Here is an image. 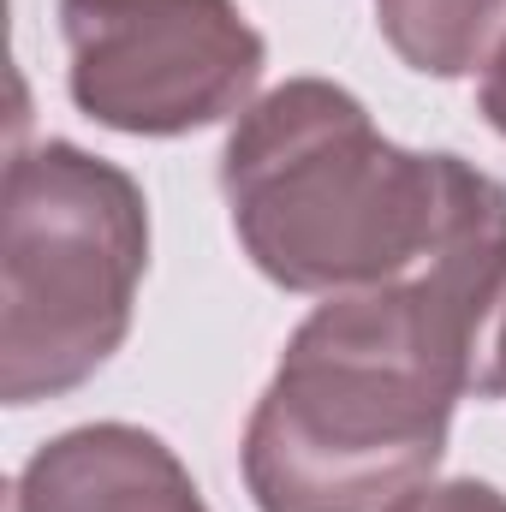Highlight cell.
Returning a JSON list of instances; mask_svg holds the SVG:
<instances>
[{
    "mask_svg": "<svg viewBox=\"0 0 506 512\" xmlns=\"http://www.w3.org/2000/svg\"><path fill=\"white\" fill-rule=\"evenodd\" d=\"M506 185L417 274L322 298L251 405L256 512H393L435 483L459 399H506Z\"/></svg>",
    "mask_w": 506,
    "mask_h": 512,
    "instance_id": "6da1fadb",
    "label": "cell"
},
{
    "mask_svg": "<svg viewBox=\"0 0 506 512\" xmlns=\"http://www.w3.org/2000/svg\"><path fill=\"white\" fill-rule=\"evenodd\" d=\"M495 173L453 149H405L334 78H286L233 120L221 197L256 274L334 298L417 274Z\"/></svg>",
    "mask_w": 506,
    "mask_h": 512,
    "instance_id": "7a4b0ae2",
    "label": "cell"
},
{
    "mask_svg": "<svg viewBox=\"0 0 506 512\" xmlns=\"http://www.w3.org/2000/svg\"><path fill=\"white\" fill-rule=\"evenodd\" d=\"M149 274V203L126 167L48 137L12 149L0 197V399L78 393L114 364Z\"/></svg>",
    "mask_w": 506,
    "mask_h": 512,
    "instance_id": "3957f363",
    "label": "cell"
},
{
    "mask_svg": "<svg viewBox=\"0 0 506 512\" xmlns=\"http://www.w3.org/2000/svg\"><path fill=\"white\" fill-rule=\"evenodd\" d=\"M66 96L126 137H185L256 102L268 42L239 0H60Z\"/></svg>",
    "mask_w": 506,
    "mask_h": 512,
    "instance_id": "277c9868",
    "label": "cell"
},
{
    "mask_svg": "<svg viewBox=\"0 0 506 512\" xmlns=\"http://www.w3.org/2000/svg\"><path fill=\"white\" fill-rule=\"evenodd\" d=\"M12 512H209V501L155 429L78 423L24 459Z\"/></svg>",
    "mask_w": 506,
    "mask_h": 512,
    "instance_id": "5b68a950",
    "label": "cell"
},
{
    "mask_svg": "<svg viewBox=\"0 0 506 512\" xmlns=\"http://www.w3.org/2000/svg\"><path fill=\"white\" fill-rule=\"evenodd\" d=\"M387 48L423 78L489 72L506 48V0H376Z\"/></svg>",
    "mask_w": 506,
    "mask_h": 512,
    "instance_id": "8992f818",
    "label": "cell"
},
{
    "mask_svg": "<svg viewBox=\"0 0 506 512\" xmlns=\"http://www.w3.org/2000/svg\"><path fill=\"white\" fill-rule=\"evenodd\" d=\"M393 512H506V495L483 477H447V483H423Z\"/></svg>",
    "mask_w": 506,
    "mask_h": 512,
    "instance_id": "52a82bcc",
    "label": "cell"
},
{
    "mask_svg": "<svg viewBox=\"0 0 506 512\" xmlns=\"http://www.w3.org/2000/svg\"><path fill=\"white\" fill-rule=\"evenodd\" d=\"M477 108H483V120L506 137V48L489 60V72H483V84H477Z\"/></svg>",
    "mask_w": 506,
    "mask_h": 512,
    "instance_id": "ba28073f",
    "label": "cell"
},
{
    "mask_svg": "<svg viewBox=\"0 0 506 512\" xmlns=\"http://www.w3.org/2000/svg\"><path fill=\"white\" fill-rule=\"evenodd\" d=\"M501 382H506V364H501Z\"/></svg>",
    "mask_w": 506,
    "mask_h": 512,
    "instance_id": "9c48e42d",
    "label": "cell"
}]
</instances>
